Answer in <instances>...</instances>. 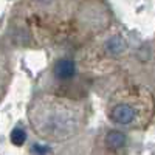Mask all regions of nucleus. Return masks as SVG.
<instances>
[{
	"instance_id": "1",
	"label": "nucleus",
	"mask_w": 155,
	"mask_h": 155,
	"mask_svg": "<svg viewBox=\"0 0 155 155\" xmlns=\"http://www.w3.org/2000/svg\"><path fill=\"white\" fill-rule=\"evenodd\" d=\"M110 120L116 124H121V126H127V124H132L137 118V110L132 104L129 102H118L110 109Z\"/></svg>"
},
{
	"instance_id": "2",
	"label": "nucleus",
	"mask_w": 155,
	"mask_h": 155,
	"mask_svg": "<svg viewBox=\"0 0 155 155\" xmlns=\"http://www.w3.org/2000/svg\"><path fill=\"white\" fill-rule=\"evenodd\" d=\"M53 73L58 79L61 81H67V79H71L76 73V65L74 62L70 61V59H59L56 64H54V68H53Z\"/></svg>"
},
{
	"instance_id": "3",
	"label": "nucleus",
	"mask_w": 155,
	"mask_h": 155,
	"mask_svg": "<svg viewBox=\"0 0 155 155\" xmlns=\"http://www.w3.org/2000/svg\"><path fill=\"white\" fill-rule=\"evenodd\" d=\"M106 144L110 149H120L126 144V135L120 130H110L106 135Z\"/></svg>"
},
{
	"instance_id": "4",
	"label": "nucleus",
	"mask_w": 155,
	"mask_h": 155,
	"mask_svg": "<svg viewBox=\"0 0 155 155\" xmlns=\"http://www.w3.org/2000/svg\"><path fill=\"white\" fill-rule=\"evenodd\" d=\"M25 140H27V134H25V130H22L20 127H16L14 130L11 132V141H12V144L22 146L25 143Z\"/></svg>"
}]
</instances>
